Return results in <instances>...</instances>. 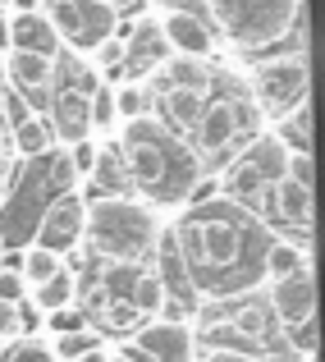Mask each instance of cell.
Returning a JSON list of instances; mask_svg holds the SVG:
<instances>
[{"mask_svg":"<svg viewBox=\"0 0 325 362\" xmlns=\"http://www.w3.org/2000/svg\"><path fill=\"white\" fill-rule=\"evenodd\" d=\"M5 362H55V354L42 344V339L23 335V339H14V344H9V358Z\"/></svg>","mask_w":325,"mask_h":362,"instance_id":"cell-28","label":"cell"},{"mask_svg":"<svg viewBox=\"0 0 325 362\" xmlns=\"http://www.w3.org/2000/svg\"><path fill=\"white\" fill-rule=\"evenodd\" d=\"M271 138L284 151H312V101H298L271 119Z\"/></svg>","mask_w":325,"mask_h":362,"instance_id":"cell-19","label":"cell"},{"mask_svg":"<svg viewBox=\"0 0 325 362\" xmlns=\"http://www.w3.org/2000/svg\"><path fill=\"white\" fill-rule=\"evenodd\" d=\"M261 289H266V303H271L280 330L317 317V275H312V266H298V271L280 275V280H266Z\"/></svg>","mask_w":325,"mask_h":362,"instance_id":"cell-15","label":"cell"},{"mask_svg":"<svg viewBox=\"0 0 325 362\" xmlns=\"http://www.w3.org/2000/svg\"><path fill=\"white\" fill-rule=\"evenodd\" d=\"M129 303L142 312V317H156V308L165 303V284H160V275L151 271V266L138 271V280H133V289H129Z\"/></svg>","mask_w":325,"mask_h":362,"instance_id":"cell-25","label":"cell"},{"mask_svg":"<svg viewBox=\"0 0 325 362\" xmlns=\"http://www.w3.org/2000/svg\"><path fill=\"white\" fill-rule=\"evenodd\" d=\"M0 354H5V339H0Z\"/></svg>","mask_w":325,"mask_h":362,"instance_id":"cell-37","label":"cell"},{"mask_svg":"<svg viewBox=\"0 0 325 362\" xmlns=\"http://www.w3.org/2000/svg\"><path fill=\"white\" fill-rule=\"evenodd\" d=\"M0 339L14 344L18 339V321H14V303H0Z\"/></svg>","mask_w":325,"mask_h":362,"instance_id":"cell-32","label":"cell"},{"mask_svg":"<svg viewBox=\"0 0 325 362\" xmlns=\"http://www.w3.org/2000/svg\"><path fill=\"white\" fill-rule=\"evenodd\" d=\"M28 298V280L18 266H0V303H18Z\"/></svg>","mask_w":325,"mask_h":362,"instance_id":"cell-29","label":"cell"},{"mask_svg":"<svg viewBox=\"0 0 325 362\" xmlns=\"http://www.w3.org/2000/svg\"><path fill=\"white\" fill-rule=\"evenodd\" d=\"M5 138H9L14 160H37V156H46V151L55 147V133H51V124H46L42 110H18L14 124L5 129Z\"/></svg>","mask_w":325,"mask_h":362,"instance_id":"cell-18","label":"cell"},{"mask_svg":"<svg viewBox=\"0 0 325 362\" xmlns=\"http://www.w3.org/2000/svg\"><path fill=\"white\" fill-rule=\"evenodd\" d=\"M284 156H289V151L271 138V129L252 133L234 156L220 160V170H215L211 184H215L220 197H229V202H238V206H247V211L261 216L266 211V197H271V188H275V179L284 175Z\"/></svg>","mask_w":325,"mask_h":362,"instance_id":"cell-5","label":"cell"},{"mask_svg":"<svg viewBox=\"0 0 325 362\" xmlns=\"http://www.w3.org/2000/svg\"><path fill=\"white\" fill-rule=\"evenodd\" d=\"M160 216L147 197L133 193H101L88 197V221H83V252L97 262H138L147 266L160 239Z\"/></svg>","mask_w":325,"mask_h":362,"instance_id":"cell-3","label":"cell"},{"mask_svg":"<svg viewBox=\"0 0 325 362\" xmlns=\"http://www.w3.org/2000/svg\"><path fill=\"white\" fill-rule=\"evenodd\" d=\"M151 18H156V33H160V42H165V51H175V55H197V60H215L220 37H215V28L206 23L202 9L156 5V9H151Z\"/></svg>","mask_w":325,"mask_h":362,"instance_id":"cell-11","label":"cell"},{"mask_svg":"<svg viewBox=\"0 0 325 362\" xmlns=\"http://www.w3.org/2000/svg\"><path fill=\"white\" fill-rule=\"evenodd\" d=\"M243 92L252 101V110L271 124L275 115H284L289 106L312 97V64L307 51H284V55H266L252 60L243 74Z\"/></svg>","mask_w":325,"mask_h":362,"instance_id":"cell-7","label":"cell"},{"mask_svg":"<svg viewBox=\"0 0 325 362\" xmlns=\"http://www.w3.org/2000/svg\"><path fill=\"white\" fill-rule=\"evenodd\" d=\"M5 42L14 51H32V55H60V37H55L51 18L42 9L32 14H9L5 18Z\"/></svg>","mask_w":325,"mask_h":362,"instance_id":"cell-17","label":"cell"},{"mask_svg":"<svg viewBox=\"0 0 325 362\" xmlns=\"http://www.w3.org/2000/svg\"><path fill=\"white\" fill-rule=\"evenodd\" d=\"M165 225L188 266L197 303H229L266 284V247L275 230L256 211L211 193L184 202V211Z\"/></svg>","mask_w":325,"mask_h":362,"instance_id":"cell-1","label":"cell"},{"mask_svg":"<svg viewBox=\"0 0 325 362\" xmlns=\"http://www.w3.org/2000/svg\"><path fill=\"white\" fill-rule=\"evenodd\" d=\"M202 362H271L261 354H238V349H202Z\"/></svg>","mask_w":325,"mask_h":362,"instance_id":"cell-31","label":"cell"},{"mask_svg":"<svg viewBox=\"0 0 325 362\" xmlns=\"http://www.w3.org/2000/svg\"><path fill=\"white\" fill-rule=\"evenodd\" d=\"M202 14L229 51L256 55L302 28V0H202Z\"/></svg>","mask_w":325,"mask_h":362,"instance_id":"cell-4","label":"cell"},{"mask_svg":"<svg viewBox=\"0 0 325 362\" xmlns=\"http://www.w3.org/2000/svg\"><path fill=\"white\" fill-rule=\"evenodd\" d=\"M106 5H110L119 18H133V14H142V9H147L151 0H106Z\"/></svg>","mask_w":325,"mask_h":362,"instance_id":"cell-33","label":"cell"},{"mask_svg":"<svg viewBox=\"0 0 325 362\" xmlns=\"http://www.w3.org/2000/svg\"><path fill=\"white\" fill-rule=\"evenodd\" d=\"M0 5H5V0H0Z\"/></svg>","mask_w":325,"mask_h":362,"instance_id":"cell-38","label":"cell"},{"mask_svg":"<svg viewBox=\"0 0 325 362\" xmlns=\"http://www.w3.org/2000/svg\"><path fill=\"white\" fill-rule=\"evenodd\" d=\"M42 14L51 18L60 46H69L73 55H88L119 23V14H114L106 0H42Z\"/></svg>","mask_w":325,"mask_h":362,"instance_id":"cell-9","label":"cell"},{"mask_svg":"<svg viewBox=\"0 0 325 362\" xmlns=\"http://www.w3.org/2000/svg\"><path fill=\"white\" fill-rule=\"evenodd\" d=\"M64 160H69L73 179H78V184H88V175L97 170V160H101V142H97V133H88V138H73V142H64Z\"/></svg>","mask_w":325,"mask_h":362,"instance_id":"cell-26","label":"cell"},{"mask_svg":"<svg viewBox=\"0 0 325 362\" xmlns=\"http://www.w3.org/2000/svg\"><path fill=\"white\" fill-rule=\"evenodd\" d=\"M28 298L42 308V317H46V312H55V308H64V303H78V275H73L69 262H64L60 271L46 275L42 284H28Z\"/></svg>","mask_w":325,"mask_h":362,"instance_id":"cell-20","label":"cell"},{"mask_svg":"<svg viewBox=\"0 0 325 362\" xmlns=\"http://www.w3.org/2000/svg\"><path fill=\"white\" fill-rule=\"evenodd\" d=\"M110 97H114V115L124 119H138V115H147L151 110V88H147V78H119V83H110Z\"/></svg>","mask_w":325,"mask_h":362,"instance_id":"cell-21","label":"cell"},{"mask_svg":"<svg viewBox=\"0 0 325 362\" xmlns=\"http://www.w3.org/2000/svg\"><path fill=\"white\" fill-rule=\"evenodd\" d=\"M106 362H129V358H124V349H110V358Z\"/></svg>","mask_w":325,"mask_h":362,"instance_id":"cell-36","label":"cell"},{"mask_svg":"<svg viewBox=\"0 0 325 362\" xmlns=\"http://www.w3.org/2000/svg\"><path fill=\"white\" fill-rule=\"evenodd\" d=\"M60 266H64V257L51 252V247H42V243H28L23 252H18V271H23L28 284H42L46 275H55Z\"/></svg>","mask_w":325,"mask_h":362,"instance_id":"cell-24","label":"cell"},{"mask_svg":"<svg viewBox=\"0 0 325 362\" xmlns=\"http://www.w3.org/2000/svg\"><path fill=\"white\" fill-rule=\"evenodd\" d=\"M138 321H142V312L129 298H101L97 303V330H106V335H133Z\"/></svg>","mask_w":325,"mask_h":362,"instance_id":"cell-22","label":"cell"},{"mask_svg":"<svg viewBox=\"0 0 325 362\" xmlns=\"http://www.w3.org/2000/svg\"><path fill=\"white\" fill-rule=\"evenodd\" d=\"M9 14H32V9H42V0H5Z\"/></svg>","mask_w":325,"mask_h":362,"instance_id":"cell-34","label":"cell"},{"mask_svg":"<svg viewBox=\"0 0 325 362\" xmlns=\"http://www.w3.org/2000/svg\"><path fill=\"white\" fill-rule=\"evenodd\" d=\"M147 88H188V92H211L220 88V69L215 60H197V55H160L156 69L147 74Z\"/></svg>","mask_w":325,"mask_h":362,"instance_id":"cell-16","label":"cell"},{"mask_svg":"<svg viewBox=\"0 0 325 362\" xmlns=\"http://www.w3.org/2000/svg\"><path fill=\"white\" fill-rule=\"evenodd\" d=\"M97 69H83V78H64V74H55V92H51V115H46V124H51L55 142H73V138H88L92 133V88H97Z\"/></svg>","mask_w":325,"mask_h":362,"instance_id":"cell-10","label":"cell"},{"mask_svg":"<svg viewBox=\"0 0 325 362\" xmlns=\"http://www.w3.org/2000/svg\"><path fill=\"white\" fill-rule=\"evenodd\" d=\"M261 221L293 243H312V151H289L284 175L266 197Z\"/></svg>","mask_w":325,"mask_h":362,"instance_id":"cell-8","label":"cell"},{"mask_svg":"<svg viewBox=\"0 0 325 362\" xmlns=\"http://www.w3.org/2000/svg\"><path fill=\"white\" fill-rule=\"evenodd\" d=\"M110 129H119L114 97H110V83H97L92 88V133H110Z\"/></svg>","mask_w":325,"mask_h":362,"instance_id":"cell-27","label":"cell"},{"mask_svg":"<svg viewBox=\"0 0 325 362\" xmlns=\"http://www.w3.org/2000/svg\"><path fill=\"white\" fill-rule=\"evenodd\" d=\"M256 124H261V115L252 110V101H247L243 88L211 92L206 106H202V115H197V124L184 133V142L193 147V156L202 160V170H206V165H220L225 156H234V151L256 133Z\"/></svg>","mask_w":325,"mask_h":362,"instance_id":"cell-6","label":"cell"},{"mask_svg":"<svg viewBox=\"0 0 325 362\" xmlns=\"http://www.w3.org/2000/svg\"><path fill=\"white\" fill-rule=\"evenodd\" d=\"M55 74H60V55H32V51H5V83L14 97L28 101V110H42L55 92Z\"/></svg>","mask_w":325,"mask_h":362,"instance_id":"cell-14","label":"cell"},{"mask_svg":"<svg viewBox=\"0 0 325 362\" xmlns=\"http://www.w3.org/2000/svg\"><path fill=\"white\" fill-rule=\"evenodd\" d=\"M106 358H110V349H106V344H97V349H88L83 358H73V362H106Z\"/></svg>","mask_w":325,"mask_h":362,"instance_id":"cell-35","label":"cell"},{"mask_svg":"<svg viewBox=\"0 0 325 362\" xmlns=\"http://www.w3.org/2000/svg\"><path fill=\"white\" fill-rule=\"evenodd\" d=\"M124 344H133L151 362H193L197 339L193 321H165V317H142L133 335H124Z\"/></svg>","mask_w":325,"mask_h":362,"instance_id":"cell-13","label":"cell"},{"mask_svg":"<svg viewBox=\"0 0 325 362\" xmlns=\"http://www.w3.org/2000/svg\"><path fill=\"white\" fill-rule=\"evenodd\" d=\"M101 344V330L97 326H78V330H64V335H51V354L55 362H73V358H83L88 349H97Z\"/></svg>","mask_w":325,"mask_h":362,"instance_id":"cell-23","label":"cell"},{"mask_svg":"<svg viewBox=\"0 0 325 362\" xmlns=\"http://www.w3.org/2000/svg\"><path fill=\"white\" fill-rule=\"evenodd\" d=\"M83 221H88V193H83V188H64V193H55L51 202L42 206V221H37V239L32 243L69 257L73 247L83 243Z\"/></svg>","mask_w":325,"mask_h":362,"instance_id":"cell-12","label":"cell"},{"mask_svg":"<svg viewBox=\"0 0 325 362\" xmlns=\"http://www.w3.org/2000/svg\"><path fill=\"white\" fill-rule=\"evenodd\" d=\"M114 151L129 175V188H138V197H147L151 206H184L197 179L206 175L193 147L184 142V133L160 124L151 110L114 129Z\"/></svg>","mask_w":325,"mask_h":362,"instance_id":"cell-2","label":"cell"},{"mask_svg":"<svg viewBox=\"0 0 325 362\" xmlns=\"http://www.w3.org/2000/svg\"><path fill=\"white\" fill-rule=\"evenodd\" d=\"M9 179H14V151H9L5 129H0V202H5V193H9Z\"/></svg>","mask_w":325,"mask_h":362,"instance_id":"cell-30","label":"cell"}]
</instances>
